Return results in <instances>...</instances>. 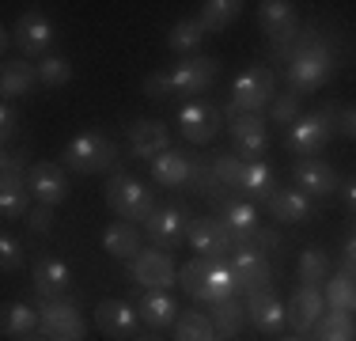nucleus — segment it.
<instances>
[{"mask_svg":"<svg viewBox=\"0 0 356 341\" xmlns=\"http://www.w3.org/2000/svg\"><path fill=\"white\" fill-rule=\"evenodd\" d=\"M330 72H334V54H330L322 42H303V46H296L292 54H288V88H292V95H311V91H318L322 84L330 80Z\"/></svg>","mask_w":356,"mask_h":341,"instance_id":"nucleus-1","label":"nucleus"},{"mask_svg":"<svg viewBox=\"0 0 356 341\" xmlns=\"http://www.w3.org/2000/svg\"><path fill=\"white\" fill-rule=\"evenodd\" d=\"M273 91H277V76L269 72V65H250L243 76H235L227 114L232 118L258 114V110H266V102H273Z\"/></svg>","mask_w":356,"mask_h":341,"instance_id":"nucleus-2","label":"nucleus"},{"mask_svg":"<svg viewBox=\"0 0 356 341\" xmlns=\"http://www.w3.org/2000/svg\"><path fill=\"white\" fill-rule=\"evenodd\" d=\"M106 205L118 212L122 220H148L156 212V201H152V190L144 182H137L125 170H114L106 182Z\"/></svg>","mask_w":356,"mask_h":341,"instance_id":"nucleus-3","label":"nucleus"},{"mask_svg":"<svg viewBox=\"0 0 356 341\" xmlns=\"http://www.w3.org/2000/svg\"><path fill=\"white\" fill-rule=\"evenodd\" d=\"M114 159H118V148H114L110 136H103V133H80L69 148H65L61 164L69 170H76V175H99V170L114 167Z\"/></svg>","mask_w":356,"mask_h":341,"instance_id":"nucleus-4","label":"nucleus"},{"mask_svg":"<svg viewBox=\"0 0 356 341\" xmlns=\"http://www.w3.org/2000/svg\"><path fill=\"white\" fill-rule=\"evenodd\" d=\"M337 118H341V110H334V106H322V110H315V114L300 118V122L288 129V141H284L288 152H296V156H303V159H315L318 148L334 136Z\"/></svg>","mask_w":356,"mask_h":341,"instance_id":"nucleus-5","label":"nucleus"},{"mask_svg":"<svg viewBox=\"0 0 356 341\" xmlns=\"http://www.w3.org/2000/svg\"><path fill=\"white\" fill-rule=\"evenodd\" d=\"M42 338L49 341H83L88 326H83V315L76 311V303L65 300H42Z\"/></svg>","mask_w":356,"mask_h":341,"instance_id":"nucleus-6","label":"nucleus"},{"mask_svg":"<svg viewBox=\"0 0 356 341\" xmlns=\"http://www.w3.org/2000/svg\"><path fill=\"white\" fill-rule=\"evenodd\" d=\"M216 72H220L216 57H186V61H178L175 68H167V80H171L175 95L193 99V95H201V91L216 80Z\"/></svg>","mask_w":356,"mask_h":341,"instance_id":"nucleus-7","label":"nucleus"},{"mask_svg":"<svg viewBox=\"0 0 356 341\" xmlns=\"http://www.w3.org/2000/svg\"><path fill=\"white\" fill-rule=\"evenodd\" d=\"M186 239L197 251V258H220V254L235 251V235L227 232L224 220H213V216H193L190 228H186Z\"/></svg>","mask_w":356,"mask_h":341,"instance_id":"nucleus-8","label":"nucleus"},{"mask_svg":"<svg viewBox=\"0 0 356 341\" xmlns=\"http://www.w3.org/2000/svg\"><path fill=\"white\" fill-rule=\"evenodd\" d=\"M232 273H235V285H239V292H258V288H269V277H273V269H269L266 254L258 251V246L250 243H239L232 251Z\"/></svg>","mask_w":356,"mask_h":341,"instance_id":"nucleus-9","label":"nucleus"},{"mask_svg":"<svg viewBox=\"0 0 356 341\" xmlns=\"http://www.w3.org/2000/svg\"><path fill=\"white\" fill-rule=\"evenodd\" d=\"M247 319L254 322V330H261V334H281L284 330L288 307L281 303V296L273 292V285L247 296Z\"/></svg>","mask_w":356,"mask_h":341,"instance_id":"nucleus-10","label":"nucleus"},{"mask_svg":"<svg viewBox=\"0 0 356 341\" xmlns=\"http://www.w3.org/2000/svg\"><path fill=\"white\" fill-rule=\"evenodd\" d=\"M137 319H140V311L133 307L129 300H103L95 307V326L103 330L106 338H137Z\"/></svg>","mask_w":356,"mask_h":341,"instance_id":"nucleus-11","label":"nucleus"},{"mask_svg":"<svg viewBox=\"0 0 356 341\" xmlns=\"http://www.w3.org/2000/svg\"><path fill=\"white\" fill-rule=\"evenodd\" d=\"M129 152L137 159H156L163 152H171V129L156 118H140L129 125Z\"/></svg>","mask_w":356,"mask_h":341,"instance_id":"nucleus-12","label":"nucleus"},{"mask_svg":"<svg viewBox=\"0 0 356 341\" xmlns=\"http://www.w3.org/2000/svg\"><path fill=\"white\" fill-rule=\"evenodd\" d=\"M178 129L190 144H209L220 129V110L209 106V102H186L178 110Z\"/></svg>","mask_w":356,"mask_h":341,"instance_id":"nucleus-13","label":"nucleus"},{"mask_svg":"<svg viewBox=\"0 0 356 341\" xmlns=\"http://www.w3.org/2000/svg\"><path fill=\"white\" fill-rule=\"evenodd\" d=\"M27 186L38 198V205H49V209L69 198V178H65L61 164H35L27 170Z\"/></svg>","mask_w":356,"mask_h":341,"instance_id":"nucleus-14","label":"nucleus"},{"mask_svg":"<svg viewBox=\"0 0 356 341\" xmlns=\"http://www.w3.org/2000/svg\"><path fill=\"white\" fill-rule=\"evenodd\" d=\"M129 277L140 288H167V285H175V262L163 251H140L129 262Z\"/></svg>","mask_w":356,"mask_h":341,"instance_id":"nucleus-15","label":"nucleus"},{"mask_svg":"<svg viewBox=\"0 0 356 341\" xmlns=\"http://www.w3.org/2000/svg\"><path fill=\"white\" fill-rule=\"evenodd\" d=\"M326 315V296L318 292V285H303L292 292V300H288V322L296 326V334H307V330H315V322Z\"/></svg>","mask_w":356,"mask_h":341,"instance_id":"nucleus-16","label":"nucleus"},{"mask_svg":"<svg viewBox=\"0 0 356 341\" xmlns=\"http://www.w3.org/2000/svg\"><path fill=\"white\" fill-rule=\"evenodd\" d=\"M232 144H235V152H239L247 164H254V159L261 156V152L269 148V129H266V122H261L258 114H243V118H232Z\"/></svg>","mask_w":356,"mask_h":341,"instance_id":"nucleus-17","label":"nucleus"},{"mask_svg":"<svg viewBox=\"0 0 356 341\" xmlns=\"http://www.w3.org/2000/svg\"><path fill=\"white\" fill-rule=\"evenodd\" d=\"M49 42H54V23L42 12H23L19 19H15V46H19L23 57L46 54Z\"/></svg>","mask_w":356,"mask_h":341,"instance_id":"nucleus-18","label":"nucleus"},{"mask_svg":"<svg viewBox=\"0 0 356 341\" xmlns=\"http://www.w3.org/2000/svg\"><path fill=\"white\" fill-rule=\"evenodd\" d=\"M69 285H72V269L65 266L61 258L42 254V258L35 262V296L38 300H65Z\"/></svg>","mask_w":356,"mask_h":341,"instance_id":"nucleus-19","label":"nucleus"},{"mask_svg":"<svg viewBox=\"0 0 356 341\" xmlns=\"http://www.w3.org/2000/svg\"><path fill=\"white\" fill-rule=\"evenodd\" d=\"M258 23L277 46H284V42H292L296 27H300V19H296V4H288V0H266V4L258 8Z\"/></svg>","mask_w":356,"mask_h":341,"instance_id":"nucleus-20","label":"nucleus"},{"mask_svg":"<svg viewBox=\"0 0 356 341\" xmlns=\"http://www.w3.org/2000/svg\"><path fill=\"white\" fill-rule=\"evenodd\" d=\"M337 170L326 167L322 159H300L296 164V190H303L307 198H330L337 190Z\"/></svg>","mask_w":356,"mask_h":341,"instance_id":"nucleus-21","label":"nucleus"},{"mask_svg":"<svg viewBox=\"0 0 356 341\" xmlns=\"http://www.w3.org/2000/svg\"><path fill=\"white\" fill-rule=\"evenodd\" d=\"M137 311H140L144 326H152V330H167V326H175V322H178L182 307L175 303V296H171V292H163V288H152V292H144L140 300H137Z\"/></svg>","mask_w":356,"mask_h":341,"instance_id":"nucleus-22","label":"nucleus"},{"mask_svg":"<svg viewBox=\"0 0 356 341\" xmlns=\"http://www.w3.org/2000/svg\"><path fill=\"white\" fill-rule=\"evenodd\" d=\"M31 186L27 175H4L0 178V216L4 220H27L31 216Z\"/></svg>","mask_w":356,"mask_h":341,"instance_id":"nucleus-23","label":"nucleus"},{"mask_svg":"<svg viewBox=\"0 0 356 341\" xmlns=\"http://www.w3.org/2000/svg\"><path fill=\"white\" fill-rule=\"evenodd\" d=\"M38 84H42V76H38V68L31 65L27 57H19V61H4V68H0V91H4L8 102L31 95Z\"/></svg>","mask_w":356,"mask_h":341,"instance_id":"nucleus-24","label":"nucleus"},{"mask_svg":"<svg viewBox=\"0 0 356 341\" xmlns=\"http://www.w3.org/2000/svg\"><path fill=\"white\" fill-rule=\"evenodd\" d=\"M186 228H190V224H186V212L178 209V205L156 209L148 220H144V232L152 235V243H156V246H171V243H178Z\"/></svg>","mask_w":356,"mask_h":341,"instance_id":"nucleus-25","label":"nucleus"},{"mask_svg":"<svg viewBox=\"0 0 356 341\" xmlns=\"http://www.w3.org/2000/svg\"><path fill=\"white\" fill-rule=\"evenodd\" d=\"M220 220H224L227 232L235 235V246H239V243H250V235L258 232V209H254L250 201L224 198V201H220Z\"/></svg>","mask_w":356,"mask_h":341,"instance_id":"nucleus-26","label":"nucleus"},{"mask_svg":"<svg viewBox=\"0 0 356 341\" xmlns=\"http://www.w3.org/2000/svg\"><path fill=\"white\" fill-rule=\"evenodd\" d=\"M232 296H239V285H235L232 266H227V262H220V258H209L205 288H201L197 300L201 303H224V300H232Z\"/></svg>","mask_w":356,"mask_h":341,"instance_id":"nucleus-27","label":"nucleus"},{"mask_svg":"<svg viewBox=\"0 0 356 341\" xmlns=\"http://www.w3.org/2000/svg\"><path fill=\"white\" fill-rule=\"evenodd\" d=\"M273 220H284V224H303L311 216V198L303 190H273V198L266 201Z\"/></svg>","mask_w":356,"mask_h":341,"instance_id":"nucleus-28","label":"nucleus"},{"mask_svg":"<svg viewBox=\"0 0 356 341\" xmlns=\"http://www.w3.org/2000/svg\"><path fill=\"white\" fill-rule=\"evenodd\" d=\"M152 178L159 186H186L190 182V152H163V156L152 159Z\"/></svg>","mask_w":356,"mask_h":341,"instance_id":"nucleus-29","label":"nucleus"},{"mask_svg":"<svg viewBox=\"0 0 356 341\" xmlns=\"http://www.w3.org/2000/svg\"><path fill=\"white\" fill-rule=\"evenodd\" d=\"M103 246H106L110 258L133 262V258L140 254V232H137L133 224H110L106 232H103Z\"/></svg>","mask_w":356,"mask_h":341,"instance_id":"nucleus-30","label":"nucleus"},{"mask_svg":"<svg viewBox=\"0 0 356 341\" xmlns=\"http://www.w3.org/2000/svg\"><path fill=\"white\" fill-rule=\"evenodd\" d=\"M35 330H42V311H35L31 303H8L4 338H31Z\"/></svg>","mask_w":356,"mask_h":341,"instance_id":"nucleus-31","label":"nucleus"},{"mask_svg":"<svg viewBox=\"0 0 356 341\" xmlns=\"http://www.w3.org/2000/svg\"><path fill=\"white\" fill-rule=\"evenodd\" d=\"M186 186H193V193H205V198H213V201H224V190H227L216 178L213 164H205L201 156H190V182Z\"/></svg>","mask_w":356,"mask_h":341,"instance_id":"nucleus-32","label":"nucleus"},{"mask_svg":"<svg viewBox=\"0 0 356 341\" xmlns=\"http://www.w3.org/2000/svg\"><path fill=\"white\" fill-rule=\"evenodd\" d=\"M239 190H247L250 198H261V201H269L273 198V190H277V178H273V167H266V164H247L243 167V178H239Z\"/></svg>","mask_w":356,"mask_h":341,"instance_id":"nucleus-33","label":"nucleus"},{"mask_svg":"<svg viewBox=\"0 0 356 341\" xmlns=\"http://www.w3.org/2000/svg\"><path fill=\"white\" fill-rule=\"evenodd\" d=\"M175 341H216L213 319H205L201 311H182L175 322Z\"/></svg>","mask_w":356,"mask_h":341,"instance_id":"nucleus-34","label":"nucleus"},{"mask_svg":"<svg viewBox=\"0 0 356 341\" xmlns=\"http://www.w3.org/2000/svg\"><path fill=\"white\" fill-rule=\"evenodd\" d=\"M326 303L334 307V311H356V277L353 273H334V277L326 280Z\"/></svg>","mask_w":356,"mask_h":341,"instance_id":"nucleus-35","label":"nucleus"},{"mask_svg":"<svg viewBox=\"0 0 356 341\" xmlns=\"http://www.w3.org/2000/svg\"><path fill=\"white\" fill-rule=\"evenodd\" d=\"M213 326H216V338H235L243 330V322H247V307L239 300H224V303H213Z\"/></svg>","mask_w":356,"mask_h":341,"instance_id":"nucleus-36","label":"nucleus"},{"mask_svg":"<svg viewBox=\"0 0 356 341\" xmlns=\"http://www.w3.org/2000/svg\"><path fill=\"white\" fill-rule=\"evenodd\" d=\"M239 12H243L239 0H209V4L201 8L197 23H201L205 31H224L232 19H239Z\"/></svg>","mask_w":356,"mask_h":341,"instance_id":"nucleus-37","label":"nucleus"},{"mask_svg":"<svg viewBox=\"0 0 356 341\" xmlns=\"http://www.w3.org/2000/svg\"><path fill=\"white\" fill-rule=\"evenodd\" d=\"M356 326L345 311H330L315 322V341H353Z\"/></svg>","mask_w":356,"mask_h":341,"instance_id":"nucleus-38","label":"nucleus"},{"mask_svg":"<svg viewBox=\"0 0 356 341\" xmlns=\"http://www.w3.org/2000/svg\"><path fill=\"white\" fill-rule=\"evenodd\" d=\"M201 38H205V27H201L197 19H178L171 34H167V46L175 49V54H193V49L201 46Z\"/></svg>","mask_w":356,"mask_h":341,"instance_id":"nucleus-39","label":"nucleus"},{"mask_svg":"<svg viewBox=\"0 0 356 341\" xmlns=\"http://www.w3.org/2000/svg\"><path fill=\"white\" fill-rule=\"evenodd\" d=\"M326 277H330V254L318 251V246H307L300 254V280L303 285H318Z\"/></svg>","mask_w":356,"mask_h":341,"instance_id":"nucleus-40","label":"nucleus"},{"mask_svg":"<svg viewBox=\"0 0 356 341\" xmlns=\"http://www.w3.org/2000/svg\"><path fill=\"white\" fill-rule=\"evenodd\" d=\"M205 273H209V258H193V262H186V266L178 269V285L197 300L201 288H205Z\"/></svg>","mask_w":356,"mask_h":341,"instance_id":"nucleus-41","label":"nucleus"},{"mask_svg":"<svg viewBox=\"0 0 356 341\" xmlns=\"http://www.w3.org/2000/svg\"><path fill=\"white\" fill-rule=\"evenodd\" d=\"M38 76L46 88H65V84L72 80V65L65 61V57H46V61L38 65Z\"/></svg>","mask_w":356,"mask_h":341,"instance_id":"nucleus-42","label":"nucleus"},{"mask_svg":"<svg viewBox=\"0 0 356 341\" xmlns=\"http://www.w3.org/2000/svg\"><path fill=\"white\" fill-rule=\"evenodd\" d=\"M243 159H235V152H220V156H213V170H216V178L224 186H239V178H243Z\"/></svg>","mask_w":356,"mask_h":341,"instance_id":"nucleus-43","label":"nucleus"},{"mask_svg":"<svg viewBox=\"0 0 356 341\" xmlns=\"http://www.w3.org/2000/svg\"><path fill=\"white\" fill-rule=\"evenodd\" d=\"M273 122L277 125H288L292 129L296 122H300V95H281V99H273Z\"/></svg>","mask_w":356,"mask_h":341,"instance_id":"nucleus-44","label":"nucleus"},{"mask_svg":"<svg viewBox=\"0 0 356 341\" xmlns=\"http://www.w3.org/2000/svg\"><path fill=\"white\" fill-rule=\"evenodd\" d=\"M0 269H4V273L23 269V251H19V243H15L12 235L0 239Z\"/></svg>","mask_w":356,"mask_h":341,"instance_id":"nucleus-45","label":"nucleus"},{"mask_svg":"<svg viewBox=\"0 0 356 341\" xmlns=\"http://www.w3.org/2000/svg\"><path fill=\"white\" fill-rule=\"evenodd\" d=\"M144 95L148 99H171L175 91H171V80H167V72H152V76H144Z\"/></svg>","mask_w":356,"mask_h":341,"instance_id":"nucleus-46","label":"nucleus"},{"mask_svg":"<svg viewBox=\"0 0 356 341\" xmlns=\"http://www.w3.org/2000/svg\"><path fill=\"white\" fill-rule=\"evenodd\" d=\"M0 175H27V148H4Z\"/></svg>","mask_w":356,"mask_h":341,"instance_id":"nucleus-47","label":"nucleus"},{"mask_svg":"<svg viewBox=\"0 0 356 341\" xmlns=\"http://www.w3.org/2000/svg\"><path fill=\"white\" fill-rule=\"evenodd\" d=\"M27 228L35 235H46V232H54V209L49 205H38V209H31V216H27Z\"/></svg>","mask_w":356,"mask_h":341,"instance_id":"nucleus-48","label":"nucleus"},{"mask_svg":"<svg viewBox=\"0 0 356 341\" xmlns=\"http://www.w3.org/2000/svg\"><path fill=\"white\" fill-rule=\"evenodd\" d=\"M0 133H4V141H12V136L19 133V114H15L12 102H4V106H0Z\"/></svg>","mask_w":356,"mask_h":341,"instance_id":"nucleus-49","label":"nucleus"},{"mask_svg":"<svg viewBox=\"0 0 356 341\" xmlns=\"http://www.w3.org/2000/svg\"><path fill=\"white\" fill-rule=\"evenodd\" d=\"M250 246H258V251H273V246H281V232H273V228H258V232L250 235Z\"/></svg>","mask_w":356,"mask_h":341,"instance_id":"nucleus-50","label":"nucleus"},{"mask_svg":"<svg viewBox=\"0 0 356 341\" xmlns=\"http://www.w3.org/2000/svg\"><path fill=\"white\" fill-rule=\"evenodd\" d=\"M337 129L356 141V106H345V110H341V118H337Z\"/></svg>","mask_w":356,"mask_h":341,"instance_id":"nucleus-51","label":"nucleus"},{"mask_svg":"<svg viewBox=\"0 0 356 341\" xmlns=\"http://www.w3.org/2000/svg\"><path fill=\"white\" fill-rule=\"evenodd\" d=\"M341 269H345V273H353V277H356V235L349 239V243H345V254H341Z\"/></svg>","mask_w":356,"mask_h":341,"instance_id":"nucleus-52","label":"nucleus"},{"mask_svg":"<svg viewBox=\"0 0 356 341\" xmlns=\"http://www.w3.org/2000/svg\"><path fill=\"white\" fill-rule=\"evenodd\" d=\"M341 198H345V205H349V209L356 212V178H349V182H345V190H341Z\"/></svg>","mask_w":356,"mask_h":341,"instance_id":"nucleus-53","label":"nucleus"},{"mask_svg":"<svg viewBox=\"0 0 356 341\" xmlns=\"http://www.w3.org/2000/svg\"><path fill=\"white\" fill-rule=\"evenodd\" d=\"M133 341H163V338H159V334H137Z\"/></svg>","mask_w":356,"mask_h":341,"instance_id":"nucleus-54","label":"nucleus"},{"mask_svg":"<svg viewBox=\"0 0 356 341\" xmlns=\"http://www.w3.org/2000/svg\"><path fill=\"white\" fill-rule=\"evenodd\" d=\"M19 341H49V338H38V334H31V338H19Z\"/></svg>","mask_w":356,"mask_h":341,"instance_id":"nucleus-55","label":"nucleus"},{"mask_svg":"<svg viewBox=\"0 0 356 341\" xmlns=\"http://www.w3.org/2000/svg\"><path fill=\"white\" fill-rule=\"evenodd\" d=\"M284 341H303V338H300V334H296V338H284Z\"/></svg>","mask_w":356,"mask_h":341,"instance_id":"nucleus-56","label":"nucleus"}]
</instances>
